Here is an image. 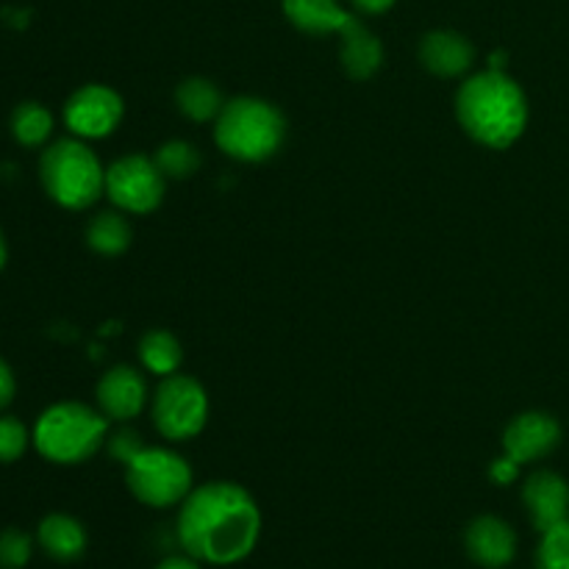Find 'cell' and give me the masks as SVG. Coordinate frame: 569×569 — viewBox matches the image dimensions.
<instances>
[{
	"mask_svg": "<svg viewBox=\"0 0 569 569\" xmlns=\"http://www.w3.org/2000/svg\"><path fill=\"white\" fill-rule=\"evenodd\" d=\"M178 542L200 565L231 567L248 559L261 537V511L253 495L231 481L192 489L178 511Z\"/></svg>",
	"mask_w": 569,
	"mask_h": 569,
	"instance_id": "obj_1",
	"label": "cell"
},
{
	"mask_svg": "<svg viewBox=\"0 0 569 569\" xmlns=\"http://www.w3.org/2000/svg\"><path fill=\"white\" fill-rule=\"evenodd\" d=\"M456 117L478 144L506 150L528 126V100L520 83L500 70L478 72L456 94Z\"/></svg>",
	"mask_w": 569,
	"mask_h": 569,
	"instance_id": "obj_2",
	"label": "cell"
},
{
	"mask_svg": "<svg viewBox=\"0 0 569 569\" xmlns=\"http://www.w3.org/2000/svg\"><path fill=\"white\" fill-rule=\"evenodd\" d=\"M287 139V120L261 98H233L214 120V142L226 156L248 164L272 159Z\"/></svg>",
	"mask_w": 569,
	"mask_h": 569,
	"instance_id": "obj_3",
	"label": "cell"
},
{
	"mask_svg": "<svg viewBox=\"0 0 569 569\" xmlns=\"http://www.w3.org/2000/svg\"><path fill=\"white\" fill-rule=\"evenodd\" d=\"M109 417L83 403H56L33 426V445L53 465H81L106 442Z\"/></svg>",
	"mask_w": 569,
	"mask_h": 569,
	"instance_id": "obj_4",
	"label": "cell"
},
{
	"mask_svg": "<svg viewBox=\"0 0 569 569\" xmlns=\"http://www.w3.org/2000/svg\"><path fill=\"white\" fill-rule=\"evenodd\" d=\"M39 178L50 198L72 211L89 209L106 192V170L81 139H59L39 161Z\"/></svg>",
	"mask_w": 569,
	"mask_h": 569,
	"instance_id": "obj_5",
	"label": "cell"
},
{
	"mask_svg": "<svg viewBox=\"0 0 569 569\" xmlns=\"http://www.w3.org/2000/svg\"><path fill=\"white\" fill-rule=\"evenodd\" d=\"M126 483L139 503L170 509L192 492V467L167 448H139L126 461Z\"/></svg>",
	"mask_w": 569,
	"mask_h": 569,
	"instance_id": "obj_6",
	"label": "cell"
},
{
	"mask_svg": "<svg viewBox=\"0 0 569 569\" xmlns=\"http://www.w3.org/2000/svg\"><path fill=\"white\" fill-rule=\"evenodd\" d=\"M209 395L189 376H167L153 398V422L170 442H187L206 428Z\"/></svg>",
	"mask_w": 569,
	"mask_h": 569,
	"instance_id": "obj_7",
	"label": "cell"
},
{
	"mask_svg": "<svg viewBox=\"0 0 569 569\" xmlns=\"http://www.w3.org/2000/svg\"><path fill=\"white\" fill-rule=\"evenodd\" d=\"M164 172L159 170L156 159L142 153H131L117 159L106 170V194L111 203L128 214H150L164 200L167 187Z\"/></svg>",
	"mask_w": 569,
	"mask_h": 569,
	"instance_id": "obj_8",
	"label": "cell"
},
{
	"mask_svg": "<svg viewBox=\"0 0 569 569\" xmlns=\"http://www.w3.org/2000/svg\"><path fill=\"white\" fill-rule=\"evenodd\" d=\"M122 98L103 83H87L76 89L64 106V122L78 139H103L120 126Z\"/></svg>",
	"mask_w": 569,
	"mask_h": 569,
	"instance_id": "obj_9",
	"label": "cell"
},
{
	"mask_svg": "<svg viewBox=\"0 0 569 569\" xmlns=\"http://www.w3.org/2000/svg\"><path fill=\"white\" fill-rule=\"evenodd\" d=\"M561 442V426L553 415L545 411H526L515 417L503 433V448L509 459L517 465L539 461L548 453H553Z\"/></svg>",
	"mask_w": 569,
	"mask_h": 569,
	"instance_id": "obj_10",
	"label": "cell"
},
{
	"mask_svg": "<svg viewBox=\"0 0 569 569\" xmlns=\"http://www.w3.org/2000/svg\"><path fill=\"white\" fill-rule=\"evenodd\" d=\"M465 548L470 559L483 569H503L517 556V533L506 520L481 515L467 526Z\"/></svg>",
	"mask_w": 569,
	"mask_h": 569,
	"instance_id": "obj_11",
	"label": "cell"
},
{
	"mask_svg": "<svg viewBox=\"0 0 569 569\" xmlns=\"http://www.w3.org/2000/svg\"><path fill=\"white\" fill-rule=\"evenodd\" d=\"M148 403V381L133 367H111L98 383V406L109 420L128 422L142 415Z\"/></svg>",
	"mask_w": 569,
	"mask_h": 569,
	"instance_id": "obj_12",
	"label": "cell"
},
{
	"mask_svg": "<svg viewBox=\"0 0 569 569\" xmlns=\"http://www.w3.org/2000/svg\"><path fill=\"white\" fill-rule=\"evenodd\" d=\"M522 503H526L537 531H548V528L569 520V483L559 472H533L522 483Z\"/></svg>",
	"mask_w": 569,
	"mask_h": 569,
	"instance_id": "obj_13",
	"label": "cell"
},
{
	"mask_svg": "<svg viewBox=\"0 0 569 569\" xmlns=\"http://www.w3.org/2000/svg\"><path fill=\"white\" fill-rule=\"evenodd\" d=\"M420 61L439 78H459L476 61V48L456 31H431L420 44Z\"/></svg>",
	"mask_w": 569,
	"mask_h": 569,
	"instance_id": "obj_14",
	"label": "cell"
},
{
	"mask_svg": "<svg viewBox=\"0 0 569 569\" xmlns=\"http://www.w3.org/2000/svg\"><path fill=\"white\" fill-rule=\"evenodd\" d=\"M342 37V67L350 78L376 76L383 64V44L359 17H350L345 28L339 31Z\"/></svg>",
	"mask_w": 569,
	"mask_h": 569,
	"instance_id": "obj_15",
	"label": "cell"
},
{
	"mask_svg": "<svg viewBox=\"0 0 569 569\" xmlns=\"http://www.w3.org/2000/svg\"><path fill=\"white\" fill-rule=\"evenodd\" d=\"M37 542L50 559L70 565L87 553V528L70 515H48L39 522Z\"/></svg>",
	"mask_w": 569,
	"mask_h": 569,
	"instance_id": "obj_16",
	"label": "cell"
},
{
	"mask_svg": "<svg viewBox=\"0 0 569 569\" xmlns=\"http://www.w3.org/2000/svg\"><path fill=\"white\" fill-rule=\"evenodd\" d=\"M287 20L303 33H339L350 20V11L339 6V0H281Z\"/></svg>",
	"mask_w": 569,
	"mask_h": 569,
	"instance_id": "obj_17",
	"label": "cell"
},
{
	"mask_svg": "<svg viewBox=\"0 0 569 569\" xmlns=\"http://www.w3.org/2000/svg\"><path fill=\"white\" fill-rule=\"evenodd\" d=\"M176 100H178V109L183 111V117H189L192 122L217 120L222 106H226L222 92L214 87V81H209V78H198V76L187 78V81L178 87Z\"/></svg>",
	"mask_w": 569,
	"mask_h": 569,
	"instance_id": "obj_18",
	"label": "cell"
},
{
	"mask_svg": "<svg viewBox=\"0 0 569 569\" xmlns=\"http://www.w3.org/2000/svg\"><path fill=\"white\" fill-rule=\"evenodd\" d=\"M133 228L120 211H100L87 226V242L100 256H120L131 248Z\"/></svg>",
	"mask_w": 569,
	"mask_h": 569,
	"instance_id": "obj_19",
	"label": "cell"
},
{
	"mask_svg": "<svg viewBox=\"0 0 569 569\" xmlns=\"http://www.w3.org/2000/svg\"><path fill=\"white\" fill-rule=\"evenodd\" d=\"M139 359L153 376H176L183 359L181 342L170 331H148L139 342Z\"/></svg>",
	"mask_w": 569,
	"mask_h": 569,
	"instance_id": "obj_20",
	"label": "cell"
},
{
	"mask_svg": "<svg viewBox=\"0 0 569 569\" xmlns=\"http://www.w3.org/2000/svg\"><path fill=\"white\" fill-rule=\"evenodd\" d=\"M53 133V114L42 103H20L11 111V137L26 148H39Z\"/></svg>",
	"mask_w": 569,
	"mask_h": 569,
	"instance_id": "obj_21",
	"label": "cell"
},
{
	"mask_svg": "<svg viewBox=\"0 0 569 569\" xmlns=\"http://www.w3.org/2000/svg\"><path fill=\"white\" fill-rule=\"evenodd\" d=\"M156 164L164 172V178L183 181V178L198 172L200 153L192 142H187V139H170V142L161 144L159 153H156Z\"/></svg>",
	"mask_w": 569,
	"mask_h": 569,
	"instance_id": "obj_22",
	"label": "cell"
},
{
	"mask_svg": "<svg viewBox=\"0 0 569 569\" xmlns=\"http://www.w3.org/2000/svg\"><path fill=\"white\" fill-rule=\"evenodd\" d=\"M537 569H569V520L542 531L537 548Z\"/></svg>",
	"mask_w": 569,
	"mask_h": 569,
	"instance_id": "obj_23",
	"label": "cell"
},
{
	"mask_svg": "<svg viewBox=\"0 0 569 569\" xmlns=\"http://www.w3.org/2000/svg\"><path fill=\"white\" fill-rule=\"evenodd\" d=\"M33 539L20 528L0 531V569H22L31 561Z\"/></svg>",
	"mask_w": 569,
	"mask_h": 569,
	"instance_id": "obj_24",
	"label": "cell"
},
{
	"mask_svg": "<svg viewBox=\"0 0 569 569\" xmlns=\"http://www.w3.org/2000/svg\"><path fill=\"white\" fill-rule=\"evenodd\" d=\"M31 439L28 428L17 417H0V465H11L20 459Z\"/></svg>",
	"mask_w": 569,
	"mask_h": 569,
	"instance_id": "obj_25",
	"label": "cell"
},
{
	"mask_svg": "<svg viewBox=\"0 0 569 569\" xmlns=\"http://www.w3.org/2000/svg\"><path fill=\"white\" fill-rule=\"evenodd\" d=\"M14 372H11V367L0 359V409H6V406L14 400Z\"/></svg>",
	"mask_w": 569,
	"mask_h": 569,
	"instance_id": "obj_26",
	"label": "cell"
},
{
	"mask_svg": "<svg viewBox=\"0 0 569 569\" xmlns=\"http://www.w3.org/2000/svg\"><path fill=\"white\" fill-rule=\"evenodd\" d=\"M517 470H520V465L515 459H509V456H503V459L492 465V478L498 483H509L517 478Z\"/></svg>",
	"mask_w": 569,
	"mask_h": 569,
	"instance_id": "obj_27",
	"label": "cell"
},
{
	"mask_svg": "<svg viewBox=\"0 0 569 569\" xmlns=\"http://www.w3.org/2000/svg\"><path fill=\"white\" fill-rule=\"evenodd\" d=\"M353 6L365 14H383L395 6V0H353Z\"/></svg>",
	"mask_w": 569,
	"mask_h": 569,
	"instance_id": "obj_28",
	"label": "cell"
},
{
	"mask_svg": "<svg viewBox=\"0 0 569 569\" xmlns=\"http://www.w3.org/2000/svg\"><path fill=\"white\" fill-rule=\"evenodd\" d=\"M156 569H200V561H194L192 556H170Z\"/></svg>",
	"mask_w": 569,
	"mask_h": 569,
	"instance_id": "obj_29",
	"label": "cell"
},
{
	"mask_svg": "<svg viewBox=\"0 0 569 569\" xmlns=\"http://www.w3.org/2000/svg\"><path fill=\"white\" fill-rule=\"evenodd\" d=\"M6 259H9V248H6V239H3V231H0V270H3Z\"/></svg>",
	"mask_w": 569,
	"mask_h": 569,
	"instance_id": "obj_30",
	"label": "cell"
}]
</instances>
